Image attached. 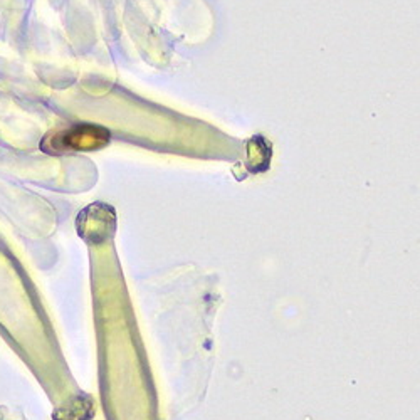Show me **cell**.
<instances>
[{"instance_id":"obj_1","label":"cell","mask_w":420,"mask_h":420,"mask_svg":"<svg viewBox=\"0 0 420 420\" xmlns=\"http://www.w3.org/2000/svg\"><path fill=\"white\" fill-rule=\"evenodd\" d=\"M92 414H95V405L90 397L78 395L57 410L54 420H90Z\"/></svg>"}]
</instances>
